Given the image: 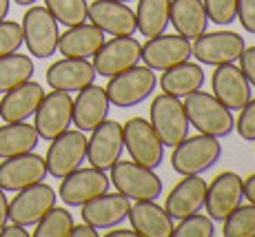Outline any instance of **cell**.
<instances>
[{
  "instance_id": "40",
  "label": "cell",
  "mask_w": 255,
  "mask_h": 237,
  "mask_svg": "<svg viewBox=\"0 0 255 237\" xmlns=\"http://www.w3.org/2000/svg\"><path fill=\"white\" fill-rule=\"evenodd\" d=\"M240 69L247 76V80L255 87V47H244L242 56H240Z\"/></svg>"
},
{
  "instance_id": "21",
  "label": "cell",
  "mask_w": 255,
  "mask_h": 237,
  "mask_svg": "<svg viewBox=\"0 0 255 237\" xmlns=\"http://www.w3.org/2000/svg\"><path fill=\"white\" fill-rule=\"evenodd\" d=\"M96 69L87 58H62L47 69V85L58 91H80L93 85Z\"/></svg>"
},
{
  "instance_id": "19",
  "label": "cell",
  "mask_w": 255,
  "mask_h": 237,
  "mask_svg": "<svg viewBox=\"0 0 255 237\" xmlns=\"http://www.w3.org/2000/svg\"><path fill=\"white\" fill-rule=\"evenodd\" d=\"M211 89H213V96L231 111H240L251 100V82L247 80L242 69L235 67L233 62L215 67Z\"/></svg>"
},
{
  "instance_id": "9",
  "label": "cell",
  "mask_w": 255,
  "mask_h": 237,
  "mask_svg": "<svg viewBox=\"0 0 255 237\" xmlns=\"http://www.w3.org/2000/svg\"><path fill=\"white\" fill-rule=\"evenodd\" d=\"M142 60V44L131 36H114L93 53V69L105 78L122 73Z\"/></svg>"
},
{
  "instance_id": "36",
  "label": "cell",
  "mask_w": 255,
  "mask_h": 237,
  "mask_svg": "<svg viewBox=\"0 0 255 237\" xmlns=\"http://www.w3.org/2000/svg\"><path fill=\"white\" fill-rule=\"evenodd\" d=\"M24 42L22 38V24L13 20H0V58L16 53Z\"/></svg>"
},
{
  "instance_id": "24",
  "label": "cell",
  "mask_w": 255,
  "mask_h": 237,
  "mask_svg": "<svg viewBox=\"0 0 255 237\" xmlns=\"http://www.w3.org/2000/svg\"><path fill=\"white\" fill-rule=\"evenodd\" d=\"M127 217L133 231L142 237H171L173 233V220L166 209L155 204V200H138Z\"/></svg>"
},
{
  "instance_id": "8",
  "label": "cell",
  "mask_w": 255,
  "mask_h": 237,
  "mask_svg": "<svg viewBox=\"0 0 255 237\" xmlns=\"http://www.w3.org/2000/svg\"><path fill=\"white\" fill-rule=\"evenodd\" d=\"M87 160V137L85 131H62L58 137L51 140V146L47 151V173L58 180H62L65 175H69L71 171H76L82 162Z\"/></svg>"
},
{
  "instance_id": "4",
  "label": "cell",
  "mask_w": 255,
  "mask_h": 237,
  "mask_svg": "<svg viewBox=\"0 0 255 237\" xmlns=\"http://www.w3.org/2000/svg\"><path fill=\"white\" fill-rule=\"evenodd\" d=\"M151 126L164 146H175L189 135V118L180 98L160 93L151 102Z\"/></svg>"
},
{
  "instance_id": "35",
  "label": "cell",
  "mask_w": 255,
  "mask_h": 237,
  "mask_svg": "<svg viewBox=\"0 0 255 237\" xmlns=\"http://www.w3.org/2000/svg\"><path fill=\"white\" fill-rule=\"evenodd\" d=\"M215 235V226L213 220L209 215H189L182 217L178 226H173L171 237H213Z\"/></svg>"
},
{
  "instance_id": "48",
  "label": "cell",
  "mask_w": 255,
  "mask_h": 237,
  "mask_svg": "<svg viewBox=\"0 0 255 237\" xmlns=\"http://www.w3.org/2000/svg\"><path fill=\"white\" fill-rule=\"evenodd\" d=\"M118 2H133V0H118Z\"/></svg>"
},
{
  "instance_id": "14",
  "label": "cell",
  "mask_w": 255,
  "mask_h": 237,
  "mask_svg": "<svg viewBox=\"0 0 255 237\" xmlns=\"http://www.w3.org/2000/svg\"><path fill=\"white\" fill-rule=\"evenodd\" d=\"M244 200V182L238 173L224 171L207 186V215L213 222H224L229 213H233Z\"/></svg>"
},
{
  "instance_id": "2",
  "label": "cell",
  "mask_w": 255,
  "mask_h": 237,
  "mask_svg": "<svg viewBox=\"0 0 255 237\" xmlns=\"http://www.w3.org/2000/svg\"><path fill=\"white\" fill-rule=\"evenodd\" d=\"M222 155V144L220 137L213 135H186L180 144L173 146V155H171V166L180 175H200V173L209 171L215 166V162Z\"/></svg>"
},
{
  "instance_id": "44",
  "label": "cell",
  "mask_w": 255,
  "mask_h": 237,
  "mask_svg": "<svg viewBox=\"0 0 255 237\" xmlns=\"http://www.w3.org/2000/svg\"><path fill=\"white\" fill-rule=\"evenodd\" d=\"M7 220H9V202L4 197V191L0 189V229L7 224Z\"/></svg>"
},
{
  "instance_id": "10",
  "label": "cell",
  "mask_w": 255,
  "mask_h": 237,
  "mask_svg": "<svg viewBox=\"0 0 255 237\" xmlns=\"http://www.w3.org/2000/svg\"><path fill=\"white\" fill-rule=\"evenodd\" d=\"M244 38L235 31H204L200 38H195V42L191 44L193 56L198 58V62L209 67L227 65V62L240 60L244 51Z\"/></svg>"
},
{
  "instance_id": "7",
  "label": "cell",
  "mask_w": 255,
  "mask_h": 237,
  "mask_svg": "<svg viewBox=\"0 0 255 237\" xmlns=\"http://www.w3.org/2000/svg\"><path fill=\"white\" fill-rule=\"evenodd\" d=\"M22 38L29 53L36 58H49L58 49V20L47 7H29L22 18Z\"/></svg>"
},
{
  "instance_id": "17",
  "label": "cell",
  "mask_w": 255,
  "mask_h": 237,
  "mask_svg": "<svg viewBox=\"0 0 255 237\" xmlns=\"http://www.w3.org/2000/svg\"><path fill=\"white\" fill-rule=\"evenodd\" d=\"M109 186L111 180L105 175V171L96 169V166H91V169H80L78 166L76 171H71L69 175L62 177L60 197L69 206H82L93 197L107 193Z\"/></svg>"
},
{
  "instance_id": "18",
  "label": "cell",
  "mask_w": 255,
  "mask_h": 237,
  "mask_svg": "<svg viewBox=\"0 0 255 237\" xmlns=\"http://www.w3.org/2000/svg\"><path fill=\"white\" fill-rule=\"evenodd\" d=\"M87 20L109 36H133L138 31L135 11L127 2L118 0H93L87 11Z\"/></svg>"
},
{
  "instance_id": "34",
  "label": "cell",
  "mask_w": 255,
  "mask_h": 237,
  "mask_svg": "<svg viewBox=\"0 0 255 237\" xmlns=\"http://www.w3.org/2000/svg\"><path fill=\"white\" fill-rule=\"evenodd\" d=\"M222 224L224 237H255V204H240L233 213L227 215Z\"/></svg>"
},
{
  "instance_id": "39",
  "label": "cell",
  "mask_w": 255,
  "mask_h": 237,
  "mask_svg": "<svg viewBox=\"0 0 255 237\" xmlns=\"http://www.w3.org/2000/svg\"><path fill=\"white\" fill-rule=\"evenodd\" d=\"M235 20L242 22L244 31L255 33V0H238V13Z\"/></svg>"
},
{
  "instance_id": "37",
  "label": "cell",
  "mask_w": 255,
  "mask_h": 237,
  "mask_svg": "<svg viewBox=\"0 0 255 237\" xmlns=\"http://www.w3.org/2000/svg\"><path fill=\"white\" fill-rule=\"evenodd\" d=\"M207 9L209 22L215 24H231L238 13V0H202Z\"/></svg>"
},
{
  "instance_id": "23",
  "label": "cell",
  "mask_w": 255,
  "mask_h": 237,
  "mask_svg": "<svg viewBox=\"0 0 255 237\" xmlns=\"http://www.w3.org/2000/svg\"><path fill=\"white\" fill-rule=\"evenodd\" d=\"M109 98L102 87L89 85L78 91V98L73 100V116L71 122L80 131H93L100 122L107 120L109 116Z\"/></svg>"
},
{
  "instance_id": "32",
  "label": "cell",
  "mask_w": 255,
  "mask_h": 237,
  "mask_svg": "<svg viewBox=\"0 0 255 237\" xmlns=\"http://www.w3.org/2000/svg\"><path fill=\"white\" fill-rule=\"evenodd\" d=\"M45 2L49 13L65 27H76V24L87 22V11H89L87 0H45Z\"/></svg>"
},
{
  "instance_id": "12",
  "label": "cell",
  "mask_w": 255,
  "mask_h": 237,
  "mask_svg": "<svg viewBox=\"0 0 255 237\" xmlns=\"http://www.w3.org/2000/svg\"><path fill=\"white\" fill-rule=\"evenodd\" d=\"M56 206V191L45 182L20 189L9 202V220L20 226H33L42 220L49 209Z\"/></svg>"
},
{
  "instance_id": "5",
  "label": "cell",
  "mask_w": 255,
  "mask_h": 237,
  "mask_svg": "<svg viewBox=\"0 0 255 237\" xmlns=\"http://www.w3.org/2000/svg\"><path fill=\"white\" fill-rule=\"evenodd\" d=\"M111 184L118 193L127 195L129 200H155L162 195V180L153 173V169L138 164V162H122L118 160L111 166Z\"/></svg>"
},
{
  "instance_id": "25",
  "label": "cell",
  "mask_w": 255,
  "mask_h": 237,
  "mask_svg": "<svg viewBox=\"0 0 255 237\" xmlns=\"http://www.w3.org/2000/svg\"><path fill=\"white\" fill-rule=\"evenodd\" d=\"M42 98H45L42 87L38 82L27 80L4 93V98L0 100V116L4 122H24L36 113Z\"/></svg>"
},
{
  "instance_id": "47",
  "label": "cell",
  "mask_w": 255,
  "mask_h": 237,
  "mask_svg": "<svg viewBox=\"0 0 255 237\" xmlns=\"http://www.w3.org/2000/svg\"><path fill=\"white\" fill-rule=\"evenodd\" d=\"M13 2H18V4H31V2H36V0H13Z\"/></svg>"
},
{
  "instance_id": "42",
  "label": "cell",
  "mask_w": 255,
  "mask_h": 237,
  "mask_svg": "<svg viewBox=\"0 0 255 237\" xmlns=\"http://www.w3.org/2000/svg\"><path fill=\"white\" fill-rule=\"evenodd\" d=\"M69 237H98V229L91 224H87V222H82V224H73Z\"/></svg>"
},
{
  "instance_id": "31",
  "label": "cell",
  "mask_w": 255,
  "mask_h": 237,
  "mask_svg": "<svg viewBox=\"0 0 255 237\" xmlns=\"http://www.w3.org/2000/svg\"><path fill=\"white\" fill-rule=\"evenodd\" d=\"M31 76H33V62L29 56L9 53V56L0 58V93H7L13 87L31 80Z\"/></svg>"
},
{
  "instance_id": "15",
  "label": "cell",
  "mask_w": 255,
  "mask_h": 237,
  "mask_svg": "<svg viewBox=\"0 0 255 237\" xmlns=\"http://www.w3.org/2000/svg\"><path fill=\"white\" fill-rule=\"evenodd\" d=\"M122 153H125L122 124L114 120L100 122L87 140V160L91 162V166L100 171H109L122 157Z\"/></svg>"
},
{
  "instance_id": "26",
  "label": "cell",
  "mask_w": 255,
  "mask_h": 237,
  "mask_svg": "<svg viewBox=\"0 0 255 237\" xmlns=\"http://www.w3.org/2000/svg\"><path fill=\"white\" fill-rule=\"evenodd\" d=\"M105 44V31L96 24H76L58 38V49L65 58H91Z\"/></svg>"
},
{
  "instance_id": "38",
  "label": "cell",
  "mask_w": 255,
  "mask_h": 237,
  "mask_svg": "<svg viewBox=\"0 0 255 237\" xmlns=\"http://www.w3.org/2000/svg\"><path fill=\"white\" fill-rule=\"evenodd\" d=\"M240 111L242 113H240L238 122H235V129H238L242 140L255 142V98H251Z\"/></svg>"
},
{
  "instance_id": "13",
  "label": "cell",
  "mask_w": 255,
  "mask_h": 237,
  "mask_svg": "<svg viewBox=\"0 0 255 237\" xmlns=\"http://www.w3.org/2000/svg\"><path fill=\"white\" fill-rule=\"evenodd\" d=\"M73 116V100L67 91H58L53 89L51 93H47L40 100V105L36 109V131L42 140L51 142L53 137H58L62 131L69 129Z\"/></svg>"
},
{
  "instance_id": "29",
  "label": "cell",
  "mask_w": 255,
  "mask_h": 237,
  "mask_svg": "<svg viewBox=\"0 0 255 237\" xmlns=\"http://www.w3.org/2000/svg\"><path fill=\"white\" fill-rule=\"evenodd\" d=\"M38 135L36 126L27 124V122H7L0 126V157H13L29 153L38 146Z\"/></svg>"
},
{
  "instance_id": "6",
  "label": "cell",
  "mask_w": 255,
  "mask_h": 237,
  "mask_svg": "<svg viewBox=\"0 0 255 237\" xmlns=\"http://www.w3.org/2000/svg\"><path fill=\"white\" fill-rule=\"evenodd\" d=\"M122 135H125V149L129 151L131 160L146 169H158L164 160V144L155 135L151 122L144 118H131L127 124H122Z\"/></svg>"
},
{
  "instance_id": "30",
  "label": "cell",
  "mask_w": 255,
  "mask_h": 237,
  "mask_svg": "<svg viewBox=\"0 0 255 237\" xmlns=\"http://www.w3.org/2000/svg\"><path fill=\"white\" fill-rule=\"evenodd\" d=\"M171 20V0H138L135 29L140 36L153 38L166 31Z\"/></svg>"
},
{
  "instance_id": "22",
  "label": "cell",
  "mask_w": 255,
  "mask_h": 237,
  "mask_svg": "<svg viewBox=\"0 0 255 237\" xmlns=\"http://www.w3.org/2000/svg\"><path fill=\"white\" fill-rule=\"evenodd\" d=\"M204 197H207V180L200 175H184V180H180L171 189L164 209L171 220H182L202 211Z\"/></svg>"
},
{
  "instance_id": "33",
  "label": "cell",
  "mask_w": 255,
  "mask_h": 237,
  "mask_svg": "<svg viewBox=\"0 0 255 237\" xmlns=\"http://www.w3.org/2000/svg\"><path fill=\"white\" fill-rule=\"evenodd\" d=\"M73 229V217L67 209H49L36 224L33 237H69Z\"/></svg>"
},
{
  "instance_id": "1",
  "label": "cell",
  "mask_w": 255,
  "mask_h": 237,
  "mask_svg": "<svg viewBox=\"0 0 255 237\" xmlns=\"http://www.w3.org/2000/svg\"><path fill=\"white\" fill-rule=\"evenodd\" d=\"M184 111L189 118V124L204 135L227 137L235 129V120L231 109H227L213 93L193 91L184 98Z\"/></svg>"
},
{
  "instance_id": "43",
  "label": "cell",
  "mask_w": 255,
  "mask_h": 237,
  "mask_svg": "<svg viewBox=\"0 0 255 237\" xmlns=\"http://www.w3.org/2000/svg\"><path fill=\"white\" fill-rule=\"evenodd\" d=\"M244 197H247L251 204H255V173L244 180Z\"/></svg>"
},
{
  "instance_id": "28",
  "label": "cell",
  "mask_w": 255,
  "mask_h": 237,
  "mask_svg": "<svg viewBox=\"0 0 255 237\" xmlns=\"http://www.w3.org/2000/svg\"><path fill=\"white\" fill-rule=\"evenodd\" d=\"M204 85V71L200 65L195 62H180V65L166 69L160 78V87H162L164 93L175 98H186L189 93L198 91Z\"/></svg>"
},
{
  "instance_id": "27",
  "label": "cell",
  "mask_w": 255,
  "mask_h": 237,
  "mask_svg": "<svg viewBox=\"0 0 255 237\" xmlns=\"http://www.w3.org/2000/svg\"><path fill=\"white\" fill-rule=\"evenodd\" d=\"M171 24L180 36L195 40L207 31L209 16L202 0H171Z\"/></svg>"
},
{
  "instance_id": "41",
  "label": "cell",
  "mask_w": 255,
  "mask_h": 237,
  "mask_svg": "<svg viewBox=\"0 0 255 237\" xmlns=\"http://www.w3.org/2000/svg\"><path fill=\"white\" fill-rule=\"evenodd\" d=\"M0 237H29L27 233V226H20V224H4L0 229Z\"/></svg>"
},
{
  "instance_id": "3",
  "label": "cell",
  "mask_w": 255,
  "mask_h": 237,
  "mask_svg": "<svg viewBox=\"0 0 255 237\" xmlns=\"http://www.w3.org/2000/svg\"><path fill=\"white\" fill-rule=\"evenodd\" d=\"M155 85H158V78H155L153 69H149L146 65L144 67L135 65L127 69V71L111 76L105 91L111 105L120 109H129L144 102L153 93Z\"/></svg>"
},
{
  "instance_id": "46",
  "label": "cell",
  "mask_w": 255,
  "mask_h": 237,
  "mask_svg": "<svg viewBox=\"0 0 255 237\" xmlns=\"http://www.w3.org/2000/svg\"><path fill=\"white\" fill-rule=\"evenodd\" d=\"M9 4H11V0H0V20H4V18H7Z\"/></svg>"
},
{
  "instance_id": "20",
  "label": "cell",
  "mask_w": 255,
  "mask_h": 237,
  "mask_svg": "<svg viewBox=\"0 0 255 237\" xmlns=\"http://www.w3.org/2000/svg\"><path fill=\"white\" fill-rule=\"evenodd\" d=\"M82 209V222L100 229H116L127 220L131 209V200L122 193H102L89 200Z\"/></svg>"
},
{
  "instance_id": "45",
  "label": "cell",
  "mask_w": 255,
  "mask_h": 237,
  "mask_svg": "<svg viewBox=\"0 0 255 237\" xmlns=\"http://www.w3.org/2000/svg\"><path fill=\"white\" fill-rule=\"evenodd\" d=\"M138 233L135 231H129V229H116L111 233H107V237H135Z\"/></svg>"
},
{
  "instance_id": "11",
  "label": "cell",
  "mask_w": 255,
  "mask_h": 237,
  "mask_svg": "<svg viewBox=\"0 0 255 237\" xmlns=\"http://www.w3.org/2000/svg\"><path fill=\"white\" fill-rule=\"evenodd\" d=\"M191 56H193L191 40L180 33H160L142 44V60L153 71H166L189 60Z\"/></svg>"
},
{
  "instance_id": "16",
  "label": "cell",
  "mask_w": 255,
  "mask_h": 237,
  "mask_svg": "<svg viewBox=\"0 0 255 237\" xmlns=\"http://www.w3.org/2000/svg\"><path fill=\"white\" fill-rule=\"evenodd\" d=\"M47 177L45 157L36 153H22V155L4 157L0 162V189L2 191H20L31 184H38Z\"/></svg>"
}]
</instances>
